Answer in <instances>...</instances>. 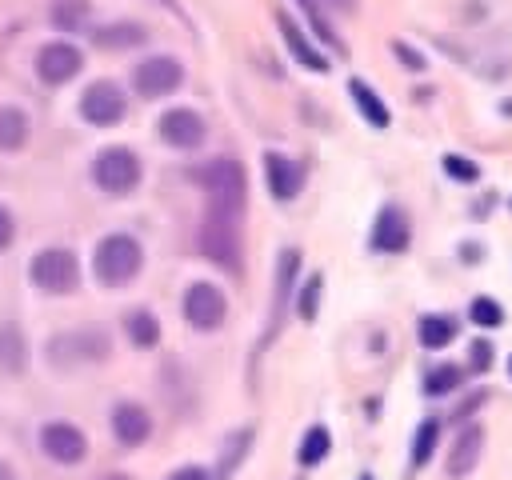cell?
<instances>
[{
  "label": "cell",
  "instance_id": "ab89813d",
  "mask_svg": "<svg viewBox=\"0 0 512 480\" xmlns=\"http://www.w3.org/2000/svg\"><path fill=\"white\" fill-rule=\"evenodd\" d=\"M508 372H512V356H508Z\"/></svg>",
  "mask_w": 512,
  "mask_h": 480
},
{
  "label": "cell",
  "instance_id": "d590c367",
  "mask_svg": "<svg viewBox=\"0 0 512 480\" xmlns=\"http://www.w3.org/2000/svg\"><path fill=\"white\" fill-rule=\"evenodd\" d=\"M0 480H16V476H12V468H8L4 460H0Z\"/></svg>",
  "mask_w": 512,
  "mask_h": 480
},
{
  "label": "cell",
  "instance_id": "30bf717a",
  "mask_svg": "<svg viewBox=\"0 0 512 480\" xmlns=\"http://www.w3.org/2000/svg\"><path fill=\"white\" fill-rule=\"evenodd\" d=\"M40 448H44L48 460H56V464H80L84 452H88V440H84V432H80L76 424H68V420H48V424L40 428Z\"/></svg>",
  "mask_w": 512,
  "mask_h": 480
},
{
  "label": "cell",
  "instance_id": "8fae6325",
  "mask_svg": "<svg viewBox=\"0 0 512 480\" xmlns=\"http://www.w3.org/2000/svg\"><path fill=\"white\" fill-rule=\"evenodd\" d=\"M200 252H204L208 260L224 264L228 272H236V268H240V240H236V228H232V220H220V216H212V220L200 228Z\"/></svg>",
  "mask_w": 512,
  "mask_h": 480
},
{
  "label": "cell",
  "instance_id": "4fadbf2b",
  "mask_svg": "<svg viewBox=\"0 0 512 480\" xmlns=\"http://www.w3.org/2000/svg\"><path fill=\"white\" fill-rule=\"evenodd\" d=\"M160 136L172 148H196L204 140V116L196 108H168L160 116Z\"/></svg>",
  "mask_w": 512,
  "mask_h": 480
},
{
  "label": "cell",
  "instance_id": "9a60e30c",
  "mask_svg": "<svg viewBox=\"0 0 512 480\" xmlns=\"http://www.w3.org/2000/svg\"><path fill=\"white\" fill-rule=\"evenodd\" d=\"M112 432H116V440L124 444V448H136V444H144L148 436H152V416L140 408V404H116V412H112Z\"/></svg>",
  "mask_w": 512,
  "mask_h": 480
},
{
  "label": "cell",
  "instance_id": "52a82bcc",
  "mask_svg": "<svg viewBox=\"0 0 512 480\" xmlns=\"http://www.w3.org/2000/svg\"><path fill=\"white\" fill-rule=\"evenodd\" d=\"M124 112H128V100H124L120 84H112V80H92V84L84 88V96H80V116H84L88 124H96V128L120 124Z\"/></svg>",
  "mask_w": 512,
  "mask_h": 480
},
{
  "label": "cell",
  "instance_id": "f546056e",
  "mask_svg": "<svg viewBox=\"0 0 512 480\" xmlns=\"http://www.w3.org/2000/svg\"><path fill=\"white\" fill-rule=\"evenodd\" d=\"M444 172L452 180H460V184H476L480 180V168L472 160H464V156H444Z\"/></svg>",
  "mask_w": 512,
  "mask_h": 480
},
{
  "label": "cell",
  "instance_id": "836d02e7",
  "mask_svg": "<svg viewBox=\"0 0 512 480\" xmlns=\"http://www.w3.org/2000/svg\"><path fill=\"white\" fill-rule=\"evenodd\" d=\"M12 236H16V224H12V212L0 204V252L12 244Z\"/></svg>",
  "mask_w": 512,
  "mask_h": 480
},
{
  "label": "cell",
  "instance_id": "8992f818",
  "mask_svg": "<svg viewBox=\"0 0 512 480\" xmlns=\"http://www.w3.org/2000/svg\"><path fill=\"white\" fill-rule=\"evenodd\" d=\"M180 84H184V68H180V60H172V56H148V60H140L136 72H132V88H136V96H144V100L172 96Z\"/></svg>",
  "mask_w": 512,
  "mask_h": 480
},
{
  "label": "cell",
  "instance_id": "d4e9b609",
  "mask_svg": "<svg viewBox=\"0 0 512 480\" xmlns=\"http://www.w3.org/2000/svg\"><path fill=\"white\" fill-rule=\"evenodd\" d=\"M468 316H472L476 328H500V324H504V308H500L492 296H476V300L468 304Z\"/></svg>",
  "mask_w": 512,
  "mask_h": 480
},
{
  "label": "cell",
  "instance_id": "e0dca14e",
  "mask_svg": "<svg viewBox=\"0 0 512 480\" xmlns=\"http://www.w3.org/2000/svg\"><path fill=\"white\" fill-rule=\"evenodd\" d=\"M276 24H280V36L288 40V52H292V56H296V60H300L308 72H328V60H324V56L312 48V40H308V36L296 28V20H292L288 12H276Z\"/></svg>",
  "mask_w": 512,
  "mask_h": 480
},
{
  "label": "cell",
  "instance_id": "44dd1931",
  "mask_svg": "<svg viewBox=\"0 0 512 480\" xmlns=\"http://www.w3.org/2000/svg\"><path fill=\"white\" fill-rule=\"evenodd\" d=\"M328 452H332V432H328L324 424H312V428L304 432V440H300L296 460H300L304 468H316V464H320Z\"/></svg>",
  "mask_w": 512,
  "mask_h": 480
},
{
  "label": "cell",
  "instance_id": "ffe728a7",
  "mask_svg": "<svg viewBox=\"0 0 512 480\" xmlns=\"http://www.w3.org/2000/svg\"><path fill=\"white\" fill-rule=\"evenodd\" d=\"M24 140H28V116H24V108L4 104L0 108V148L4 152H20Z\"/></svg>",
  "mask_w": 512,
  "mask_h": 480
},
{
  "label": "cell",
  "instance_id": "3957f363",
  "mask_svg": "<svg viewBox=\"0 0 512 480\" xmlns=\"http://www.w3.org/2000/svg\"><path fill=\"white\" fill-rule=\"evenodd\" d=\"M140 156L132 148H108L92 160V180L96 188H104L108 196H128L140 184Z\"/></svg>",
  "mask_w": 512,
  "mask_h": 480
},
{
  "label": "cell",
  "instance_id": "7a4b0ae2",
  "mask_svg": "<svg viewBox=\"0 0 512 480\" xmlns=\"http://www.w3.org/2000/svg\"><path fill=\"white\" fill-rule=\"evenodd\" d=\"M140 268H144V248H140V240L128 236V232L104 236V240L96 244V252H92V272H96V280L108 284V288L132 284V280L140 276Z\"/></svg>",
  "mask_w": 512,
  "mask_h": 480
},
{
  "label": "cell",
  "instance_id": "9c48e42d",
  "mask_svg": "<svg viewBox=\"0 0 512 480\" xmlns=\"http://www.w3.org/2000/svg\"><path fill=\"white\" fill-rule=\"evenodd\" d=\"M84 68V56L76 44L68 40H48L40 52H36V72L44 84H68L76 72Z\"/></svg>",
  "mask_w": 512,
  "mask_h": 480
},
{
  "label": "cell",
  "instance_id": "ac0fdd59",
  "mask_svg": "<svg viewBox=\"0 0 512 480\" xmlns=\"http://www.w3.org/2000/svg\"><path fill=\"white\" fill-rule=\"evenodd\" d=\"M348 96H352V104L360 108V116L368 120V124H376V128H388L392 124V112H388V104L360 80V76H352L348 80Z\"/></svg>",
  "mask_w": 512,
  "mask_h": 480
},
{
  "label": "cell",
  "instance_id": "1f68e13d",
  "mask_svg": "<svg viewBox=\"0 0 512 480\" xmlns=\"http://www.w3.org/2000/svg\"><path fill=\"white\" fill-rule=\"evenodd\" d=\"M392 52H396V60H404L412 72H420V68H424V56H420V52H412V44L396 40V44H392Z\"/></svg>",
  "mask_w": 512,
  "mask_h": 480
},
{
  "label": "cell",
  "instance_id": "7c38bea8",
  "mask_svg": "<svg viewBox=\"0 0 512 480\" xmlns=\"http://www.w3.org/2000/svg\"><path fill=\"white\" fill-rule=\"evenodd\" d=\"M412 240V224H408V212L400 204H384L376 224H372V248L376 252H404Z\"/></svg>",
  "mask_w": 512,
  "mask_h": 480
},
{
  "label": "cell",
  "instance_id": "f1b7e54d",
  "mask_svg": "<svg viewBox=\"0 0 512 480\" xmlns=\"http://www.w3.org/2000/svg\"><path fill=\"white\" fill-rule=\"evenodd\" d=\"M320 296H324V276H312V280L304 284L300 300H296L300 320H316V312H320Z\"/></svg>",
  "mask_w": 512,
  "mask_h": 480
},
{
  "label": "cell",
  "instance_id": "cb8c5ba5",
  "mask_svg": "<svg viewBox=\"0 0 512 480\" xmlns=\"http://www.w3.org/2000/svg\"><path fill=\"white\" fill-rule=\"evenodd\" d=\"M436 440H440V424L436 420H424L416 428V440H412V468H424L436 452Z\"/></svg>",
  "mask_w": 512,
  "mask_h": 480
},
{
  "label": "cell",
  "instance_id": "ba28073f",
  "mask_svg": "<svg viewBox=\"0 0 512 480\" xmlns=\"http://www.w3.org/2000/svg\"><path fill=\"white\" fill-rule=\"evenodd\" d=\"M224 316H228V300H224V292H220L216 284L196 280V284L184 288V320H188L192 328L212 332V328L224 324Z\"/></svg>",
  "mask_w": 512,
  "mask_h": 480
},
{
  "label": "cell",
  "instance_id": "e575fe53",
  "mask_svg": "<svg viewBox=\"0 0 512 480\" xmlns=\"http://www.w3.org/2000/svg\"><path fill=\"white\" fill-rule=\"evenodd\" d=\"M168 480H208V472H204L200 464H184V468H176Z\"/></svg>",
  "mask_w": 512,
  "mask_h": 480
},
{
  "label": "cell",
  "instance_id": "5b68a950",
  "mask_svg": "<svg viewBox=\"0 0 512 480\" xmlns=\"http://www.w3.org/2000/svg\"><path fill=\"white\" fill-rule=\"evenodd\" d=\"M108 332L104 328H80V332H68V336H56L48 344V356L56 368H76V364H92V360H104L108 356Z\"/></svg>",
  "mask_w": 512,
  "mask_h": 480
},
{
  "label": "cell",
  "instance_id": "603a6c76",
  "mask_svg": "<svg viewBox=\"0 0 512 480\" xmlns=\"http://www.w3.org/2000/svg\"><path fill=\"white\" fill-rule=\"evenodd\" d=\"M452 336H456L452 316H424L420 320V344L424 348H444V344H452Z\"/></svg>",
  "mask_w": 512,
  "mask_h": 480
},
{
  "label": "cell",
  "instance_id": "7402d4cb",
  "mask_svg": "<svg viewBox=\"0 0 512 480\" xmlns=\"http://www.w3.org/2000/svg\"><path fill=\"white\" fill-rule=\"evenodd\" d=\"M124 328H128V336H132V344L136 348H152L156 340H160V320L152 316V312H128L124 316Z\"/></svg>",
  "mask_w": 512,
  "mask_h": 480
},
{
  "label": "cell",
  "instance_id": "83f0119b",
  "mask_svg": "<svg viewBox=\"0 0 512 480\" xmlns=\"http://www.w3.org/2000/svg\"><path fill=\"white\" fill-rule=\"evenodd\" d=\"M140 40H144V28H140V24H116V28H100V32H96V44H104V48L140 44Z\"/></svg>",
  "mask_w": 512,
  "mask_h": 480
},
{
  "label": "cell",
  "instance_id": "d6a6232c",
  "mask_svg": "<svg viewBox=\"0 0 512 480\" xmlns=\"http://www.w3.org/2000/svg\"><path fill=\"white\" fill-rule=\"evenodd\" d=\"M488 360H492L488 340H476V344H472V372H484V368H488Z\"/></svg>",
  "mask_w": 512,
  "mask_h": 480
},
{
  "label": "cell",
  "instance_id": "484cf974",
  "mask_svg": "<svg viewBox=\"0 0 512 480\" xmlns=\"http://www.w3.org/2000/svg\"><path fill=\"white\" fill-rule=\"evenodd\" d=\"M460 376H464V372H460L456 364H436V368L424 376V392H428V396H444V392H452V388L460 384Z\"/></svg>",
  "mask_w": 512,
  "mask_h": 480
},
{
  "label": "cell",
  "instance_id": "4dcf8cb0",
  "mask_svg": "<svg viewBox=\"0 0 512 480\" xmlns=\"http://www.w3.org/2000/svg\"><path fill=\"white\" fill-rule=\"evenodd\" d=\"M244 448H248V432H240V436H236V444H232V452H224V456H220V476H228V472L236 468V460H240V452H244Z\"/></svg>",
  "mask_w": 512,
  "mask_h": 480
},
{
  "label": "cell",
  "instance_id": "277c9868",
  "mask_svg": "<svg viewBox=\"0 0 512 480\" xmlns=\"http://www.w3.org/2000/svg\"><path fill=\"white\" fill-rule=\"evenodd\" d=\"M28 276H32V284L44 288V292H56V296H60V292H72V288L80 284L76 252H68V248H44V252L32 256Z\"/></svg>",
  "mask_w": 512,
  "mask_h": 480
},
{
  "label": "cell",
  "instance_id": "4316f807",
  "mask_svg": "<svg viewBox=\"0 0 512 480\" xmlns=\"http://www.w3.org/2000/svg\"><path fill=\"white\" fill-rule=\"evenodd\" d=\"M84 16H88V4L84 0H60V4H52V24L56 28H84Z\"/></svg>",
  "mask_w": 512,
  "mask_h": 480
},
{
  "label": "cell",
  "instance_id": "6da1fadb",
  "mask_svg": "<svg viewBox=\"0 0 512 480\" xmlns=\"http://www.w3.org/2000/svg\"><path fill=\"white\" fill-rule=\"evenodd\" d=\"M200 188L208 192V204H212V216L220 220H236L244 200H248V176H244V164L240 160H208L200 172H196Z\"/></svg>",
  "mask_w": 512,
  "mask_h": 480
},
{
  "label": "cell",
  "instance_id": "f35d334b",
  "mask_svg": "<svg viewBox=\"0 0 512 480\" xmlns=\"http://www.w3.org/2000/svg\"><path fill=\"white\" fill-rule=\"evenodd\" d=\"M108 480H128V476H108Z\"/></svg>",
  "mask_w": 512,
  "mask_h": 480
},
{
  "label": "cell",
  "instance_id": "2e32d148",
  "mask_svg": "<svg viewBox=\"0 0 512 480\" xmlns=\"http://www.w3.org/2000/svg\"><path fill=\"white\" fill-rule=\"evenodd\" d=\"M480 452H484V428L480 424H464L452 452H448V476H468L476 464H480Z\"/></svg>",
  "mask_w": 512,
  "mask_h": 480
},
{
  "label": "cell",
  "instance_id": "5bb4252c",
  "mask_svg": "<svg viewBox=\"0 0 512 480\" xmlns=\"http://www.w3.org/2000/svg\"><path fill=\"white\" fill-rule=\"evenodd\" d=\"M264 176H268L272 200H280V204H288V200L304 188V168H300L296 160L280 156V152H268V156H264Z\"/></svg>",
  "mask_w": 512,
  "mask_h": 480
},
{
  "label": "cell",
  "instance_id": "74e56055",
  "mask_svg": "<svg viewBox=\"0 0 512 480\" xmlns=\"http://www.w3.org/2000/svg\"><path fill=\"white\" fill-rule=\"evenodd\" d=\"M300 4H304V8H312V0H300Z\"/></svg>",
  "mask_w": 512,
  "mask_h": 480
},
{
  "label": "cell",
  "instance_id": "d6986e66",
  "mask_svg": "<svg viewBox=\"0 0 512 480\" xmlns=\"http://www.w3.org/2000/svg\"><path fill=\"white\" fill-rule=\"evenodd\" d=\"M24 356H28V344H24V332L20 324H0V368L8 376H20L24 372Z\"/></svg>",
  "mask_w": 512,
  "mask_h": 480
},
{
  "label": "cell",
  "instance_id": "8d00e7d4",
  "mask_svg": "<svg viewBox=\"0 0 512 480\" xmlns=\"http://www.w3.org/2000/svg\"><path fill=\"white\" fill-rule=\"evenodd\" d=\"M332 4H340V8H352V0H332Z\"/></svg>",
  "mask_w": 512,
  "mask_h": 480
}]
</instances>
